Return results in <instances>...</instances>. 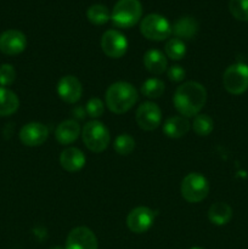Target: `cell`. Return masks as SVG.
<instances>
[{
    "label": "cell",
    "instance_id": "1",
    "mask_svg": "<svg viewBox=\"0 0 248 249\" xmlns=\"http://www.w3.org/2000/svg\"><path fill=\"white\" fill-rule=\"evenodd\" d=\"M207 101V91L202 84L197 82H186L175 90L173 102L180 116L196 117L203 108Z\"/></svg>",
    "mask_w": 248,
    "mask_h": 249
},
{
    "label": "cell",
    "instance_id": "2",
    "mask_svg": "<svg viewBox=\"0 0 248 249\" xmlns=\"http://www.w3.org/2000/svg\"><path fill=\"white\" fill-rule=\"evenodd\" d=\"M139 99L138 90L126 82H116L108 87L106 91V106L116 114L128 112Z\"/></svg>",
    "mask_w": 248,
    "mask_h": 249
},
{
    "label": "cell",
    "instance_id": "3",
    "mask_svg": "<svg viewBox=\"0 0 248 249\" xmlns=\"http://www.w3.org/2000/svg\"><path fill=\"white\" fill-rule=\"evenodd\" d=\"M142 16V5L139 0H119L111 12L113 24L119 28H131Z\"/></svg>",
    "mask_w": 248,
    "mask_h": 249
},
{
    "label": "cell",
    "instance_id": "4",
    "mask_svg": "<svg viewBox=\"0 0 248 249\" xmlns=\"http://www.w3.org/2000/svg\"><path fill=\"white\" fill-rule=\"evenodd\" d=\"M82 139L88 150L95 153H101L106 150L111 141L108 129L99 121H90L83 126Z\"/></svg>",
    "mask_w": 248,
    "mask_h": 249
},
{
    "label": "cell",
    "instance_id": "5",
    "mask_svg": "<svg viewBox=\"0 0 248 249\" xmlns=\"http://www.w3.org/2000/svg\"><path fill=\"white\" fill-rule=\"evenodd\" d=\"M180 191L185 201L189 203H198L208 196L209 182L199 173H190L182 179Z\"/></svg>",
    "mask_w": 248,
    "mask_h": 249
},
{
    "label": "cell",
    "instance_id": "6",
    "mask_svg": "<svg viewBox=\"0 0 248 249\" xmlns=\"http://www.w3.org/2000/svg\"><path fill=\"white\" fill-rule=\"evenodd\" d=\"M140 32L148 40L162 41L170 36L172 26L165 17L158 14H150L141 21Z\"/></svg>",
    "mask_w": 248,
    "mask_h": 249
},
{
    "label": "cell",
    "instance_id": "7",
    "mask_svg": "<svg viewBox=\"0 0 248 249\" xmlns=\"http://www.w3.org/2000/svg\"><path fill=\"white\" fill-rule=\"evenodd\" d=\"M224 88L232 95H241L248 90V66L246 63H233L229 66L223 75Z\"/></svg>",
    "mask_w": 248,
    "mask_h": 249
},
{
    "label": "cell",
    "instance_id": "8",
    "mask_svg": "<svg viewBox=\"0 0 248 249\" xmlns=\"http://www.w3.org/2000/svg\"><path fill=\"white\" fill-rule=\"evenodd\" d=\"M101 49L105 55L111 58H121L128 50V40L125 36L116 29H108L102 34Z\"/></svg>",
    "mask_w": 248,
    "mask_h": 249
},
{
    "label": "cell",
    "instance_id": "9",
    "mask_svg": "<svg viewBox=\"0 0 248 249\" xmlns=\"http://www.w3.org/2000/svg\"><path fill=\"white\" fill-rule=\"evenodd\" d=\"M135 118L136 123L142 130L151 131L157 129L162 122V112L155 102L146 101L139 106Z\"/></svg>",
    "mask_w": 248,
    "mask_h": 249
},
{
    "label": "cell",
    "instance_id": "10",
    "mask_svg": "<svg viewBox=\"0 0 248 249\" xmlns=\"http://www.w3.org/2000/svg\"><path fill=\"white\" fill-rule=\"evenodd\" d=\"M155 213L148 207H136L126 216V225L134 233H143L155 223Z\"/></svg>",
    "mask_w": 248,
    "mask_h": 249
},
{
    "label": "cell",
    "instance_id": "11",
    "mask_svg": "<svg viewBox=\"0 0 248 249\" xmlns=\"http://www.w3.org/2000/svg\"><path fill=\"white\" fill-rule=\"evenodd\" d=\"M99 243L95 233L85 226L73 229L67 236L65 249H97Z\"/></svg>",
    "mask_w": 248,
    "mask_h": 249
},
{
    "label": "cell",
    "instance_id": "12",
    "mask_svg": "<svg viewBox=\"0 0 248 249\" xmlns=\"http://www.w3.org/2000/svg\"><path fill=\"white\" fill-rule=\"evenodd\" d=\"M49 136L46 125L39 122H32L22 126L19 130V140L28 147H36L43 145Z\"/></svg>",
    "mask_w": 248,
    "mask_h": 249
},
{
    "label": "cell",
    "instance_id": "13",
    "mask_svg": "<svg viewBox=\"0 0 248 249\" xmlns=\"http://www.w3.org/2000/svg\"><path fill=\"white\" fill-rule=\"evenodd\" d=\"M27 46V38L21 31L9 29L0 36V51L5 55H18Z\"/></svg>",
    "mask_w": 248,
    "mask_h": 249
},
{
    "label": "cell",
    "instance_id": "14",
    "mask_svg": "<svg viewBox=\"0 0 248 249\" xmlns=\"http://www.w3.org/2000/svg\"><path fill=\"white\" fill-rule=\"evenodd\" d=\"M57 94L67 104H75L83 94L82 83L74 75H65L57 83Z\"/></svg>",
    "mask_w": 248,
    "mask_h": 249
},
{
    "label": "cell",
    "instance_id": "15",
    "mask_svg": "<svg viewBox=\"0 0 248 249\" xmlns=\"http://www.w3.org/2000/svg\"><path fill=\"white\" fill-rule=\"evenodd\" d=\"M85 162H87V158L79 148L68 147L61 152L60 164L66 172H78L84 167Z\"/></svg>",
    "mask_w": 248,
    "mask_h": 249
},
{
    "label": "cell",
    "instance_id": "16",
    "mask_svg": "<svg viewBox=\"0 0 248 249\" xmlns=\"http://www.w3.org/2000/svg\"><path fill=\"white\" fill-rule=\"evenodd\" d=\"M172 33L182 41L191 40L198 33V22L194 17H181L172 26Z\"/></svg>",
    "mask_w": 248,
    "mask_h": 249
},
{
    "label": "cell",
    "instance_id": "17",
    "mask_svg": "<svg viewBox=\"0 0 248 249\" xmlns=\"http://www.w3.org/2000/svg\"><path fill=\"white\" fill-rule=\"evenodd\" d=\"M80 134V126L78 122L73 119L63 121L55 130V139L61 145H71L78 139Z\"/></svg>",
    "mask_w": 248,
    "mask_h": 249
},
{
    "label": "cell",
    "instance_id": "18",
    "mask_svg": "<svg viewBox=\"0 0 248 249\" xmlns=\"http://www.w3.org/2000/svg\"><path fill=\"white\" fill-rule=\"evenodd\" d=\"M189 119L182 116H173L163 124V131L170 139H180L186 135L190 130Z\"/></svg>",
    "mask_w": 248,
    "mask_h": 249
},
{
    "label": "cell",
    "instance_id": "19",
    "mask_svg": "<svg viewBox=\"0 0 248 249\" xmlns=\"http://www.w3.org/2000/svg\"><path fill=\"white\" fill-rule=\"evenodd\" d=\"M143 66L150 73L159 75L167 70L168 61L162 51L157 49H151L143 56Z\"/></svg>",
    "mask_w": 248,
    "mask_h": 249
},
{
    "label": "cell",
    "instance_id": "20",
    "mask_svg": "<svg viewBox=\"0 0 248 249\" xmlns=\"http://www.w3.org/2000/svg\"><path fill=\"white\" fill-rule=\"evenodd\" d=\"M208 219L216 226L226 225L232 219V208L224 202L213 203L208 209Z\"/></svg>",
    "mask_w": 248,
    "mask_h": 249
},
{
    "label": "cell",
    "instance_id": "21",
    "mask_svg": "<svg viewBox=\"0 0 248 249\" xmlns=\"http://www.w3.org/2000/svg\"><path fill=\"white\" fill-rule=\"evenodd\" d=\"M19 100L12 90L0 87V117L14 114L18 109Z\"/></svg>",
    "mask_w": 248,
    "mask_h": 249
},
{
    "label": "cell",
    "instance_id": "22",
    "mask_svg": "<svg viewBox=\"0 0 248 249\" xmlns=\"http://www.w3.org/2000/svg\"><path fill=\"white\" fill-rule=\"evenodd\" d=\"M87 17L92 24L102 26V24L107 23L111 19V12L108 11V9L105 5L94 4L88 9Z\"/></svg>",
    "mask_w": 248,
    "mask_h": 249
},
{
    "label": "cell",
    "instance_id": "23",
    "mask_svg": "<svg viewBox=\"0 0 248 249\" xmlns=\"http://www.w3.org/2000/svg\"><path fill=\"white\" fill-rule=\"evenodd\" d=\"M141 92L147 99H158L164 92V83L158 78H150L141 85Z\"/></svg>",
    "mask_w": 248,
    "mask_h": 249
},
{
    "label": "cell",
    "instance_id": "24",
    "mask_svg": "<svg viewBox=\"0 0 248 249\" xmlns=\"http://www.w3.org/2000/svg\"><path fill=\"white\" fill-rule=\"evenodd\" d=\"M165 55L173 61H179L184 58L185 53H186V45L182 40L177 38H173L168 40V43L164 46Z\"/></svg>",
    "mask_w": 248,
    "mask_h": 249
},
{
    "label": "cell",
    "instance_id": "25",
    "mask_svg": "<svg viewBox=\"0 0 248 249\" xmlns=\"http://www.w3.org/2000/svg\"><path fill=\"white\" fill-rule=\"evenodd\" d=\"M194 131L199 136H207L213 131L214 122L208 114H197L192 123Z\"/></svg>",
    "mask_w": 248,
    "mask_h": 249
},
{
    "label": "cell",
    "instance_id": "26",
    "mask_svg": "<svg viewBox=\"0 0 248 249\" xmlns=\"http://www.w3.org/2000/svg\"><path fill=\"white\" fill-rule=\"evenodd\" d=\"M113 148L118 155L128 156L135 148V140L129 134H121L116 138L113 143Z\"/></svg>",
    "mask_w": 248,
    "mask_h": 249
},
{
    "label": "cell",
    "instance_id": "27",
    "mask_svg": "<svg viewBox=\"0 0 248 249\" xmlns=\"http://www.w3.org/2000/svg\"><path fill=\"white\" fill-rule=\"evenodd\" d=\"M229 10L238 21H248V0H230Z\"/></svg>",
    "mask_w": 248,
    "mask_h": 249
},
{
    "label": "cell",
    "instance_id": "28",
    "mask_svg": "<svg viewBox=\"0 0 248 249\" xmlns=\"http://www.w3.org/2000/svg\"><path fill=\"white\" fill-rule=\"evenodd\" d=\"M16 79V70L10 63H4L0 66V85L9 87Z\"/></svg>",
    "mask_w": 248,
    "mask_h": 249
},
{
    "label": "cell",
    "instance_id": "29",
    "mask_svg": "<svg viewBox=\"0 0 248 249\" xmlns=\"http://www.w3.org/2000/svg\"><path fill=\"white\" fill-rule=\"evenodd\" d=\"M105 111V105L101 99L99 97H92L88 101L87 106H85V112L89 117L91 118H99L104 114Z\"/></svg>",
    "mask_w": 248,
    "mask_h": 249
},
{
    "label": "cell",
    "instance_id": "30",
    "mask_svg": "<svg viewBox=\"0 0 248 249\" xmlns=\"http://www.w3.org/2000/svg\"><path fill=\"white\" fill-rule=\"evenodd\" d=\"M185 75H186V72H185L184 68L179 65L172 66V67L168 70V77H169V79L172 80V82H181V80H184Z\"/></svg>",
    "mask_w": 248,
    "mask_h": 249
},
{
    "label": "cell",
    "instance_id": "31",
    "mask_svg": "<svg viewBox=\"0 0 248 249\" xmlns=\"http://www.w3.org/2000/svg\"><path fill=\"white\" fill-rule=\"evenodd\" d=\"M50 249H63V248H61V247H53V248H50Z\"/></svg>",
    "mask_w": 248,
    "mask_h": 249
},
{
    "label": "cell",
    "instance_id": "32",
    "mask_svg": "<svg viewBox=\"0 0 248 249\" xmlns=\"http://www.w3.org/2000/svg\"><path fill=\"white\" fill-rule=\"evenodd\" d=\"M191 249H203V248H199V247H194V248H191Z\"/></svg>",
    "mask_w": 248,
    "mask_h": 249
}]
</instances>
